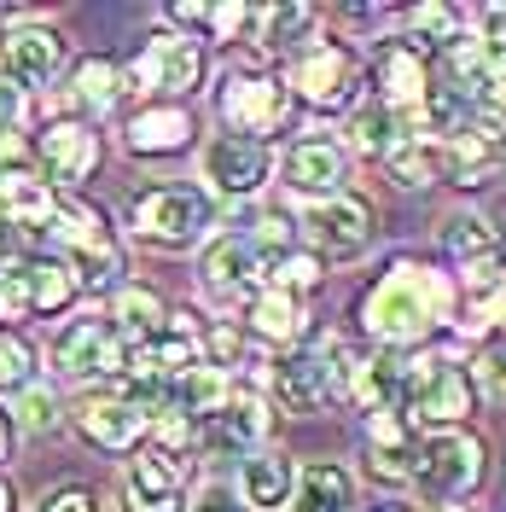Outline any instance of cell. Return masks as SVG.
Listing matches in <instances>:
<instances>
[{
	"label": "cell",
	"mask_w": 506,
	"mask_h": 512,
	"mask_svg": "<svg viewBox=\"0 0 506 512\" xmlns=\"http://www.w3.org/2000/svg\"><path fill=\"white\" fill-rule=\"evenodd\" d=\"M448 309H454L448 274H437L431 262H390L379 286L361 297V326L390 350H413L443 326Z\"/></svg>",
	"instance_id": "6da1fadb"
},
{
	"label": "cell",
	"mask_w": 506,
	"mask_h": 512,
	"mask_svg": "<svg viewBox=\"0 0 506 512\" xmlns=\"http://www.w3.org/2000/svg\"><path fill=\"white\" fill-rule=\"evenodd\" d=\"M0 59H6L18 88H47L64 70V35L47 30V24H12L0 35Z\"/></svg>",
	"instance_id": "9a60e30c"
},
{
	"label": "cell",
	"mask_w": 506,
	"mask_h": 512,
	"mask_svg": "<svg viewBox=\"0 0 506 512\" xmlns=\"http://www.w3.org/2000/svg\"><path fill=\"white\" fill-rule=\"evenodd\" d=\"M216 111H222V123L233 134H245V140H262L268 146V134L291 117V94H285L274 76H227L222 94H216Z\"/></svg>",
	"instance_id": "52a82bcc"
},
{
	"label": "cell",
	"mask_w": 506,
	"mask_h": 512,
	"mask_svg": "<svg viewBox=\"0 0 506 512\" xmlns=\"http://www.w3.org/2000/svg\"><path fill=\"white\" fill-rule=\"evenodd\" d=\"M443 245H448L454 262H466V268H472V262H489V256L501 251V233L483 222L477 210H460V216H448V222H443Z\"/></svg>",
	"instance_id": "f1b7e54d"
},
{
	"label": "cell",
	"mask_w": 506,
	"mask_h": 512,
	"mask_svg": "<svg viewBox=\"0 0 506 512\" xmlns=\"http://www.w3.org/2000/svg\"><path fill=\"white\" fill-rule=\"evenodd\" d=\"M495 152H501V169H506V140H501V146H495Z\"/></svg>",
	"instance_id": "ee69618b"
},
{
	"label": "cell",
	"mask_w": 506,
	"mask_h": 512,
	"mask_svg": "<svg viewBox=\"0 0 506 512\" xmlns=\"http://www.w3.org/2000/svg\"><path fill=\"white\" fill-rule=\"evenodd\" d=\"M245 320H251L256 338H268V344H291V338L303 332V303L285 297V291H256Z\"/></svg>",
	"instance_id": "83f0119b"
},
{
	"label": "cell",
	"mask_w": 506,
	"mask_h": 512,
	"mask_svg": "<svg viewBox=\"0 0 506 512\" xmlns=\"http://www.w3.org/2000/svg\"><path fill=\"white\" fill-rule=\"evenodd\" d=\"M315 6H268V12H251V24L262 30L268 47H303L315 35Z\"/></svg>",
	"instance_id": "f546056e"
},
{
	"label": "cell",
	"mask_w": 506,
	"mask_h": 512,
	"mask_svg": "<svg viewBox=\"0 0 506 512\" xmlns=\"http://www.w3.org/2000/svg\"><path fill=\"white\" fill-rule=\"evenodd\" d=\"M192 140V117L181 105H152V111H134L123 128V146L134 158H169Z\"/></svg>",
	"instance_id": "d6986e66"
},
{
	"label": "cell",
	"mask_w": 506,
	"mask_h": 512,
	"mask_svg": "<svg viewBox=\"0 0 506 512\" xmlns=\"http://www.w3.org/2000/svg\"><path fill=\"white\" fill-rule=\"evenodd\" d=\"M128 361V344L117 338V326L111 320H64L59 338H53V367H59L64 379H111V373H123Z\"/></svg>",
	"instance_id": "5b68a950"
},
{
	"label": "cell",
	"mask_w": 506,
	"mask_h": 512,
	"mask_svg": "<svg viewBox=\"0 0 506 512\" xmlns=\"http://www.w3.org/2000/svg\"><path fill=\"white\" fill-rule=\"evenodd\" d=\"M35 512H99V495L88 489V483H59L53 495H41Z\"/></svg>",
	"instance_id": "74e56055"
},
{
	"label": "cell",
	"mask_w": 506,
	"mask_h": 512,
	"mask_svg": "<svg viewBox=\"0 0 506 512\" xmlns=\"http://www.w3.org/2000/svg\"><path fill=\"white\" fill-rule=\"evenodd\" d=\"M477 390L466 367H448L431 355H413V384H408V408L402 414L431 425V431H460V419L472 414Z\"/></svg>",
	"instance_id": "277c9868"
},
{
	"label": "cell",
	"mask_w": 506,
	"mask_h": 512,
	"mask_svg": "<svg viewBox=\"0 0 506 512\" xmlns=\"http://www.w3.org/2000/svg\"><path fill=\"white\" fill-rule=\"evenodd\" d=\"M210 227V198L192 187H146L134 198V233L158 251H187Z\"/></svg>",
	"instance_id": "3957f363"
},
{
	"label": "cell",
	"mask_w": 506,
	"mask_h": 512,
	"mask_svg": "<svg viewBox=\"0 0 506 512\" xmlns=\"http://www.w3.org/2000/svg\"><path fill=\"white\" fill-rule=\"evenodd\" d=\"M344 175H349V152L338 140H326V134H303V140H291L280 158V181L291 192H303V198H338L344 192Z\"/></svg>",
	"instance_id": "7c38bea8"
},
{
	"label": "cell",
	"mask_w": 506,
	"mask_h": 512,
	"mask_svg": "<svg viewBox=\"0 0 506 512\" xmlns=\"http://www.w3.org/2000/svg\"><path fill=\"white\" fill-rule=\"evenodd\" d=\"M187 478H192V460L181 454H140L128 460L123 472V512H187Z\"/></svg>",
	"instance_id": "9c48e42d"
},
{
	"label": "cell",
	"mask_w": 506,
	"mask_h": 512,
	"mask_svg": "<svg viewBox=\"0 0 506 512\" xmlns=\"http://www.w3.org/2000/svg\"><path fill=\"white\" fill-rule=\"evenodd\" d=\"M402 134H413L408 117H396L379 99H373V105H355V117H349V146H355V152H373V158H384Z\"/></svg>",
	"instance_id": "4316f807"
},
{
	"label": "cell",
	"mask_w": 506,
	"mask_h": 512,
	"mask_svg": "<svg viewBox=\"0 0 506 512\" xmlns=\"http://www.w3.org/2000/svg\"><path fill=\"white\" fill-rule=\"evenodd\" d=\"M24 117H30V94L12 76H0V140H12L24 128Z\"/></svg>",
	"instance_id": "8d00e7d4"
},
{
	"label": "cell",
	"mask_w": 506,
	"mask_h": 512,
	"mask_svg": "<svg viewBox=\"0 0 506 512\" xmlns=\"http://www.w3.org/2000/svg\"><path fill=\"white\" fill-rule=\"evenodd\" d=\"M291 94L320 105V111H332V105H344L355 94V53L338 47V41H320V47H303L297 59H291Z\"/></svg>",
	"instance_id": "4fadbf2b"
},
{
	"label": "cell",
	"mask_w": 506,
	"mask_h": 512,
	"mask_svg": "<svg viewBox=\"0 0 506 512\" xmlns=\"http://www.w3.org/2000/svg\"><path fill=\"white\" fill-rule=\"evenodd\" d=\"M0 256H6V245H0Z\"/></svg>",
	"instance_id": "bcb514c9"
},
{
	"label": "cell",
	"mask_w": 506,
	"mask_h": 512,
	"mask_svg": "<svg viewBox=\"0 0 506 512\" xmlns=\"http://www.w3.org/2000/svg\"><path fill=\"white\" fill-rule=\"evenodd\" d=\"M303 233L320 256H361L373 245V204L355 198V192H338V198H320L303 216Z\"/></svg>",
	"instance_id": "30bf717a"
},
{
	"label": "cell",
	"mask_w": 506,
	"mask_h": 512,
	"mask_svg": "<svg viewBox=\"0 0 506 512\" xmlns=\"http://www.w3.org/2000/svg\"><path fill=\"white\" fill-rule=\"evenodd\" d=\"M431 94V70L419 59L413 41H390L379 53V105H390L396 117H413Z\"/></svg>",
	"instance_id": "e0dca14e"
},
{
	"label": "cell",
	"mask_w": 506,
	"mask_h": 512,
	"mask_svg": "<svg viewBox=\"0 0 506 512\" xmlns=\"http://www.w3.org/2000/svg\"><path fill=\"white\" fill-rule=\"evenodd\" d=\"M30 315V291H24V268H0V326Z\"/></svg>",
	"instance_id": "d590c367"
},
{
	"label": "cell",
	"mask_w": 506,
	"mask_h": 512,
	"mask_svg": "<svg viewBox=\"0 0 506 512\" xmlns=\"http://www.w3.org/2000/svg\"><path fill=\"white\" fill-rule=\"evenodd\" d=\"M472 390H483V396L506 402V344H489V350L477 355V367H472Z\"/></svg>",
	"instance_id": "836d02e7"
},
{
	"label": "cell",
	"mask_w": 506,
	"mask_h": 512,
	"mask_svg": "<svg viewBox=\"0 0 506 512\" xmlns=\"http://www.w3.org/2000/svg\"><path fill=\"white\" fill-rule=\"evenodd\" d=\"M413 30L425 35V41H437V47H448V41L460 35V12H448V6H419V12H413Z\"/></svg>",
	"instance_id": "e575fe53"
},
{
	"label": "cell",
	"mask_w": 506,
	"mask_h": 512,
	"mask_svg": "<svg viewBox=\"0 0 506 512\" xmlns=\"http://www.w3.org/2000/svg\"><path fill=\"white\" fill-rule=\"evenodd\" d=\"M384 512H413V507H384Z\"/></svg>",
	"instance_id": "f6af8a7d"
},
{
	"label": "cell",
	"mask_w": 506,
	"mask_h": 512,
	"mask_svg": "<svg viewBox=\"0 0 506 512\" xmlns=\"http://www.w3.org/2000/svg\"><path fill=\"white\" fill-rule=\"evenodd\" d=\"M198 274H204V286L216 291V297H239V291H251L268 280V256L256 251L251 233H222L216 245H204Z\"/></svg>",
	"instance_id": "2e32d148"
},
{
	"label": "cell",
	"mask_w": 506,
	"mask_h": 512,
	"mask_svg": "<svg viewBox=\"0 0 506 512\" xmlns=\"http://www.w3.org/2000/svg\"><path fill=\"white\" fill-rule=\"evenodd\" d=\"M0 390H35V350L24 338H0Z\"/></svg>",
	"instance_id": "d6a6232c"
},
{
	"label": "cell",
	"mask_w": 506,
	"mask_h": 512,
	"mask_svg": "<svg viewBox=\"0 0 506 512\" xmlns=\"http://www.w3.org/2000/svg\"><path fill=\"white\" fill-rule=\"evenodd\" d=\"M192 512H251V507H245V495H239V489H227V483H210V489H198Z\"/></svg>",
	"instance_id": "ab89813d"
},
{
	"label": "cell",
	"mask_w": 506,
	"mask_h": 512,
	"mask_svg": "<svg viewBox=\"0 0 506 512\" xmlns=\"http://www.w3.org/2000/svg\"><path fill=\"white\" fill-rule=\"evenodd\" d=\"M12 454V425H6V414H0V460Z\"/></svg>",
	"instance_id": "b9f144b4"
},
{
	"label": "cell",
	"mask_w": 506,
	"mask_h": 512,
	"mask_svg": "<svg viewBox=\"0 0 506 512\" xmlns=\"http://www.w3.org/2000/svg\"><path fill=\"white\" fill-rule=\"evenodd\" d=\"M437 146H443V175L454 187H489L495 169H501V152L483 134H454V140H437Z\"/></svg>",
	"instance_id": "603a6c76"
},
{
	"label": "cell",
	"mask_w": 506,
	"mask_h": 512,
	"mask_svg": "<svg viewBox=\"0 0 506 512\" xmlns=\"http://www.w3.org/2000/svg\"><path fill=\"white\" fill-rule=\"evenodd\" d=\"M0 216L18 227H41L53 216V192L30 169H0Z\"/></svg>",
	"instance_id": "cb8c5ba5"
},
{
	"label": "cell",
	"mask_w": 506,
	"mask_h": 512,
	"mask_svg": "<svg viewBox=\"0 0 506 512\" xmlns=\"http://www.w3.org/2000/svg\"><path fill=\"white\" fill-rule=\"evenodd\" d=\"M0 512H12V489H6V478H0Z\"/></svg>",
	"instance_id": "7bdbcfd3"
},
{
	"label": "cell",
	"mask_w": 506,
	"mask_h": 512,
	"mask_svg": "<svg viewBox=\"0 0 506 512\" xmlns=\"http://www.w3.org/2000/svg\"><path fill=\"white\" fill-rule=\"evenodd\" d=\"M489 478V454H483V437L472 431H437V437H425V443L413 448V489H419V501H431V507H460V501H472L477 489Z\"/></svg>",
	"instance_id": "7a4b0ae2"
},
{
	"label": "cell",
	"mask_w": 506,
	"mask_h": 512,
	"mask_svg": "<svg viewBox=\"0 0 506 512\" xmlns=\"http://www.w3.org/2000/svg\"><path fill=\"white\" fill-rule=\"evenodd\" d=\"M18 419H24L30 431H53V425H59V396H53V390H41V384H35V390H24V408H18Z\"/></svg>",
	"instance_id": "f35d334b"
},
{
	"label": "cell",
	"mask_w": 506,
	"mask_h": 512,
	"mask_svg": "<svg viewBox=\"0 0 506 512\" xmlns=\"http://www.w3.org/2000/svg\"><path fill=\"white\" fill-rule=\"evenodd\" d=\"M117 338L123 344H134V350H146V344H158L163 332H169V309H163L158 291L146 286H123L117 291Z\"/></svg>",
	"instance_id": "44dd1931"
},
{
	"label": "cell",
	"mask_w": 506,
	"mask_h": 512,
	"mask_svg": "<svg viewBox=\"0 0 506 512\" xmlns=\"http://www.w3.org/2000/svg\"><path fill=\"white\" fill-rule=\"evenodd\" d=\"M117 88H123V70L111 59L94 53V59L76 64V99H82L88 111H111V105H117Z\"/></svg>",
	"instance_id": "4dcf8cb0"
},
{
	"label": "cell",
	"mask_w": 506,
	"mask_h": 512,
	"mask_svg": "<svg viewBox=\"0 0 506 512\" xmlns=\"http://www.w3.org/2000/svg\"><path fill=\"white\" fill-rule=\"evenodd\" d=\"M76 425H82V437H88L94 448L123 454V448H134L140 437H146L152 414H140V408L123 402V396H94V402H82V408H76Z\"/></svg>",
	"instance_id": "ac0fdd59"
},
{
	"label": "cell",
	"mask_w": 506,
	"mask_h": 512,
	"mask_svg": "<svg viewBox=\"0 0 506 512\" xmlns=\"http://www.w3.org/2000/svg\"><path fill=\"white\" fill-rule=\"evenodd\" d=\"M204 24H210L216 41H233V35L251 24V12H245V6H210V18H204Z\"/></svg>",
	"instance_id": "60d3db41"
},
{
	"label": "cell",
	"mask_w": 506,
	"mask_h": 512,
	"mask_svg": "<svg viewBox=\"0 0 506 512\" xmlns=\"http://www.w3.org/2000/svg\"><path fill=\"white\" fill-rule=\"evenodd\" d=\"M320 256H309V251H280L274 262H268V280L274 286L268 291H285V297H303V291H315L320 286Z\"/></svg>",
	"instance_id": "1f68e13d"
},
{
	"label": "cell",
	"mask_w": 506,
	"mask_h": 512,
	"mask_svg": "<svg viewBox=\"0 0 506 512\" xmlns=\"http://www.w3.org/2000/svg\"><path fill=\"white\" fill-rule=\"evenodd\" d=\"M35 163H41V181L53 187H76V181H88L99 169V134L88 123H76V117H59V123H47V134L35 140Z\"/></svg>",
	"instance_id": "5bb4252c"
},
{
	"label": "cell",
	"mask_w": 506,
	"mask_h": 512,
	"mask_svg": "<svg viewBox=\"0 0 506 512\" xmlns=\"http://www.w3.org/2000/svg\"><path fill=\"white\" fill-rule=\"evenodd\" d=\"M291 489H297V466L285 460V454H268V448H256L251 460L239 466V495H245V507H291Z\"/></svg>",
	"instance_id": "ffe728a7"
},
{
	"label": "cell",
	"mask_w": 506,
	"mask_h": 512,
	"mask_svg": "<svg viewBox=\"0 0 506 512\" xmlns=\"http://www.w3.org/2000/svg\"><path fill=\"white\" fill-rule=\"evenodd\" d=\"M349 472L338 460H309L291 489V512H349Z\"/></svg>",
	"instance_id": "7402d4cb"
},
{
	"label": "cell",
	"mask_w": 506,
	"mask_h": 512,
	"mask_svg": "<svg viewBox=\"0 0 506 512\" xmlns=\"http://www.w3.org/2000/svg\"><path fill=\"white\" fill-rule=\"evenodd\" d=\"M384 163H390L396 187H431V181L443 175V146L425 140V134H402V140L384 152Z\"/></svg>",
	"instance_id": "484cf974"
},
{
	"label": "cell",
	"mask_w": 506,
	"mask_h": 512,
	"mask_svg": "<svg viewBox=\"0 0 506 512\" xmlns=\"http://www.w3.org/2000/svg\"><path fill=\"white\" fill-rule=\"evenodd\" d=\"M204 181L216 198H256L274 181V152L245 134H216L204 146Z\"/></svg>",
	"instance_id": "ba28073f"
},
{
	"label": "cell",
	"mask_w": 506,
	"mask_h": 512,
	"mask_svg": "<svg viewBox=\"0 0 506 512\" xmlns=\"http://www.w3.org/2000/svg\"><path fill=\"white\" fill-rule=\"evenodd\" d=\"M24 291H30L35 315H59L64 303L76 297V274L59 256H35V262H24Z\"/></svg>",
	"instance_id": "d4e9b609"
},
{
	"label": "cell",
	"mask_w": 506,
	"mask_h": 512,
	"mask_svg": "<svg viewBox=\"0 0 506 512\" xmlns=\"http://www.w3.org/2000/svg\"><path fill=\"white\" fill-rule=\"evenodd\" d=\"M192 437L210 460H251L268 437V402L256 390H227V402L216 414H204V425Z\"/></svg>",
	"instance_id": "8992f818"
},
{
	"label": "cell",
	"mask_w": 506,
	"mask_h": 512,
	"mask_svg": "<svg viewBox=\"0 0 506 512\" xmlns=\"http://www.w3.org/2000/svg\"><path fill=\"white\" fill-rule=\"evenodd\" d=\"M123 82H140V88H152V94H192L198 82H204V53H198V41L192 35H152L146 41V53L134 59Z\"/></svg>",
	"instance_id": "8fae6325"
}]
</instances>
